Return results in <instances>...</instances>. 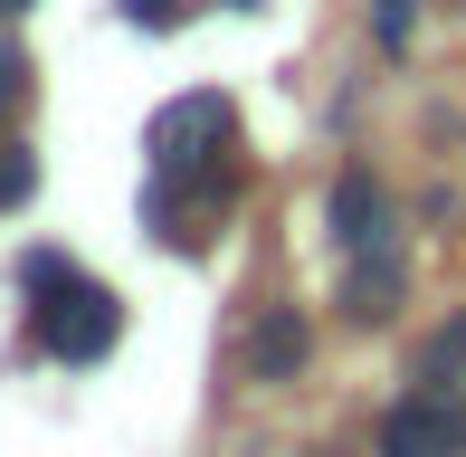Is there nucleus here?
Here are the masks:
<instances>
[{"mask_svg": "<svg viewBox=\"0 0 466 457\" xmlns=\"http://www.w3.org/2000/svg\"><path fill=\"white\" fill-rule=\"evenodd\" d=\"M124 334V305L105 296L96 277H57V286H38V343L57 352V362H105Z\"/></svg>", "mask_w": 466, "mask_h": 457, "instance_id": "2", "label": "nucleus"}, {"mask_svg": "<svg viewBox=\"0 0 466 457\" xmlns=\"http://www.w3.org/2000/svg\"><path fill=\"white\" fill-rule=\"evenodd\" d=\"M343 305H352V315H362V324H380V315H390V305H400V258H390V248H362V267H352Z\"/></svg>", "mask_w": 466, "mask_h": 457, "instance_id": "6", "label": "nucleus"}, {"mask_svg": "<svg viewBox=\"0 0 466 457\" xmlns=\"http://www.w3.org/2000/svg\"><path fill=\"white\" fill-rule=\"evenodd\" d=\"M380 457H466V401L457 391H410L380 420Z\"/></svg>", "mask_w": 466, "mask_h": 457, "instance_id": "3", "label": "nucleus"}, {"mask_svg": "<svg viewBox=\"0 0 466 457\" xmlns=\"http://www.w3.org/2000/svg\"><path fill=\"white\" fill-rule=\"evenodd\" d=\"M19 10H29V0H0V19H19Z\"/></svg>", "mask_w": 466, "mask_h": 457, "instance_id": "13", "label": "nucleus"}, {"mask_svg": "<svg viewBox=\"0 0 466 457\" xmlns=\"http://www.w3.org/2000/svg\"><path fill=\"white\" fill-rule=\"evenodd\" d=\"M419 362H429V381H438V371H457V362H466V315H457V324H438Z\"/></svg>", "mask_w": 466, "mask_h": 457, "instance_id": "8", "label": "nucleus"}, {"mask_svg": "<svg viewBox=\"0 0 466 457\" xmlns=\"http://www.w3.org/2000/svg\"><path fill=\"white\" fill-rule=\"evenodd\" d=\"M29 191H38V153H19V143H0V210H19Z\"/></svg>", "mask_w": 466, "mask_h": 457, "instance_id": "7", "label": "nucleus"}, {"mask_svg": "<svg viewBox=\"0 0 466 457\" xmlns=\"http://www.w3.org/2000/svg\"><path fill=\"white\" fill-rule=\"evenodd\" d=\"M228 134H238L228 96H172V106L153 115V134H143V153H153V181H200V172H219Z\"/></svg>", "mask_w": 466, "mask_h": 457, "instance_id": "1", "label": "nucleus"}, {"mask_svg": "<svg viewBox=\"0 0 466 457\" xmlns=\"http://www.w3.org/2000/svg\"><path fill=\"white\" fill-rule=\"evenodd\" d=\"M228 10H258V0H228Z\"/></svg>", "mask_w": 466, "mask_h": 457, "instance_id": "14", "label": "nucleus"}, {"mask_svg": "<svg viewBox=\"0 0 466 457\" xmlns=\"http://www.w3.org/2000/svg\"><path fill=\"white\" fill-rule=\"evenodd\" d=\"M19 96H29V57L19 38H0V115H19Z\"/></svg>", "mask_w": 466, "mask_h": 457, "instance_id": "9", "label": "nucleus"}, {"mask_svg": "<svg viewBox=\"0 0 466 457\" xmlns=\"http://www.w3.org/2000/svg\"><path fill=\"white\" fill-rule=\"evenodd\" d=\"M324 219H333V239H343L352 258H362V248H380V239H390V200H380V181H371V172H343V181H333Z\"/></svg>", "mask_w": 466, "mask_h": 457, "instance_id": "4", "label": "nucleus"}, {"mask_svg": "<svg viewBox=\"0 0 466 457\" xmlns=\"http://www.w3.org/2000/svg\"><path fill=\"white\" fill-rule=\"evenodd\" d=\"M124 19L134 29H181V0H124Z\"/></svg>", "mask_w": 466, "mask_h": 457, "instance_id": "10", "label": "nucleus"}, {"mask_svg": "<svg viewBox=\"0 0 466 457\" xmlns=\"http://www.w3.org/2000/svg\"><path fill=\"white\" fill-rule=\"evenodd\" d=\"M305 352H314L305 315H295V305H277V315L248 334V371H258V381H295V371H305Z\"/></svg>", "mask_w": 466, "mask_h": 457, "instance_id": "5", "label": "nucleus"}, {"mask_svg": "<svg viewBox=\"0 0 466 457\" xmlns=\"http://www.w3.org/2000/svg\"><path fill=\"white\" fill-rule=\"evenodd\" d=\"M19 277H29V296H38V286H57V277H76V267L57 258V248H29V267H19Z\"/></svg>", "mask_w": 466, "mask_h": 457, "instance_id": "11", "label": "nucleus"}, {"mask_svg": "<svg viewBox=\"0 0 466 457\" xmlns=\"http://www.w3.org/2000/svg\"><path fill=\"white\" fill-rule=\"evenodd\" d=\"M380 48H410V0H380Z\"/></svg>", "mask_w": 466, "mask_h": 457, "instance_id": "12", "label": "nucleus"}]
</instances>
